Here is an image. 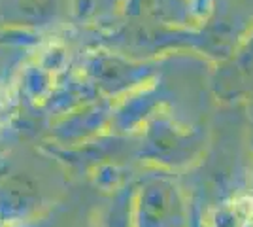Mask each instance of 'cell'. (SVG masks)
I'll list each match as a JSON object with an SVG mask.
<instances>
[{"mask_svg": "<svg viewBox=\"0 0 253 227\" xmlns=\"http://www.w3.org/2000/svg\"><path fill=\"white\" fill-rule=\"evenodd\" d=\"M213 227H253L252 197H236L217 208L213 216Z\"/></svg>", "mask_w": 253, "mask_h": 227, "instance_id": "cell-1", "label": "cell"}]
</instances>
